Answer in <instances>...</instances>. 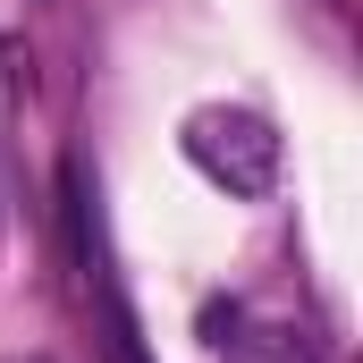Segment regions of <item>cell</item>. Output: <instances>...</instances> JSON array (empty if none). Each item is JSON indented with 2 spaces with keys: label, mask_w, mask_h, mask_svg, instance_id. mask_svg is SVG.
I'll list each match as a JSON object with an SVG mask.
<instances>
[{
  "label": "cell",
  "mask_w": 363,
  "mask_h": 363,
  "mask_svg": "<svg viewBox=\"0 0 363 363\" xmlns=\"http://www.w3.org/2000/svg\"><path fill=\"white\" fill-rule=\"evenodd\" d=\"M178 144H186V161H194V178L220 186L228 203H262L279 186V161H287L279 127L262 110H245V101H203V110H186Z\"/></svg>",
  "instance_id": "obj_1"
},
{
  "label": "cell",
  "mask_w": 363,
  "mask_h": 363,
  "mask_svg": "<svg viewBox=\"0 0 363 363\" xmlns=\"http://www.w3.org/2000/svg\"><path fill=\"white\" fill-rule=\"evenodd\" d=\"M203 330H211L220 363H313V338L296 321H254L245 304H211Z\"/></svg>",
  "instance_id": "obj_2"
},
{
  "label": "cell",
  "mask_w": 363,
  "mask_h": 363,
  "mask_svg": "<svg viewBox=\"0 0 363 363\" xmlns=\"http://www.w3.org/2000/svg\"><path fill=\"white\" fill-rule=\"evenodd\" d=\"M9 363H51V355H9Z\"/></svg>",
  "instance_id": "obj_3"
}]
</instances>
